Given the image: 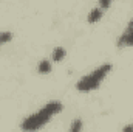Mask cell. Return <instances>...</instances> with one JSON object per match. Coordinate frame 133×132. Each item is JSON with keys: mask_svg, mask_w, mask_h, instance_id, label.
Segmentation results:
<instances>
[{"mask_svg": "<svg viewBox=\"0 0 133 132\" xmlns=\"http://www.w3.org/2000/svg\"><path fill=\"white\" fill-rule=\"evenodd\" d=\"M61 110H62V103H59V101H51V103L45 104L39 112H36L33 115H30L28 118H25V120L22 121L20 128H22V131H37V129H40L42 126H45V124L50 121V118H51L53 115L59 113Z\"/></svg>", "mask_w": 133, "mask_h": 132, "instance_id": "6da1fadb", "label": "cell"}, {"mask_svg": "<svg viewBox=\"0 0 133 132\" xmlns=\"http://www.w3.org/2000/svg\"><path fill=\"white\" fill-rule=\"evenodd\" d=\"M111 64H104V65L98 67L95 71L85 75L84 78L79 79V82L76 84V89L79 92H91L95 89H98L101 86V82L104 81V78L111 71Z\"/></svg>", "mask_w": 133, "mask_h": 132, "instance_id": "7a4b0ae2", "label": "cell"}, {"mask_svg": "<svg viewBox=\"0 0 133 132\" xmlns=\"http://www.w3.org/2000/svg\"><path fill=\"white\" fill-rule=\"evenodd\" d=\"M118 47H133V19L118 39Z\"/></svg>", "mask_w": 133, "mask_h": 132, "instance_id": "3957f363", "label": "cell"}, {"mask_svg": "<svg viewBox=\"0 0 133 132\" xmlns=\"http://www.w3.org/2000/svg\"><path fill=\"white\" fill-rule=\"evenodd\" d=\"M102 14H104V9H101V8H95V9H91L90 14H88V22H90V23H96L98 20H101Z\"/></svg>", "mask_w": 133, "mask_h": 132, "instance_id": "277c9868", "label": "cell"}, {"mask_svg": "<svg viewBox=\"0 0 133 132\" xmlns=\"http://www.w3.org/2000/svg\"><path fill=\"white\" fill-rule=\"evenodd\" d=\"M37 71L39 73H50L51 71V62H48V61H40L39 62V65H37Z\"/></svg>", "mask_w": 133, "mask_h": 132, "instance_id": "5b68a950", "label": "cell"}, {"mask_svg": "<svg viewBox=\"0 0 133 132\" xmlns=\"http://www.w3.org/2000/svg\"><path fill=\"white\" fill-rule=\"evenodd\" d=\"M64 58H65V50H64L62 47L54 48V51H53V59H54L56 62H59V61H62Z\"/></svg>", "mask_w": 133, "mask_h": 132, "instance_id": "8992f818", "label": "cell"}, {"mask_svg": "<svg viewBox=\"0 0 133 132\" xmlns=\"http://www.w3.org/2000/svg\"><path fill=\"white\" fill-rule=\"evenodd\" d=\"M11 39H12V34L9 33V31H3V33H0V45L8 44Z\"/></svg>", "mask_w": 133, "mask_h": 132, "instance_id": "52a82bcc", "label": "cell"}, {"mask_svg": "<svg viewBox=\"0 0 133 132\" xmlns=\"http://www.w3.org/2000/svg\"><path fill=\"white\" fill-rule=\"evenodd\" d=\"M82 129V121L81 120H74L73 121V124L70 126V132H77Z\"/></svg>", "mask_w": 133, "mask_h": 132, "instance_id": "ba28073f", "label": "cell"}, {"mask_svg": "<svg viewBox=\"0 0 133 132\" xmlns=\"http://www.w3.org/2000/svg\"><path fill=\"white\" fill-rule=\"evenodd\" d=\"M110 3H111V0H99V8L105 11V9L110 6Z\"/></svg>", "mask_w": 133, "mask_h": 132, "instance_id": "9c48e42d", "label": "cell"}, {"mask_svg": "<svg viewBox=\"0 0 133 132\" xmlns=\"http://www.w3.org/2000/svg\"><path fill=\"white\" fill-rule=\"evenodd\" d=\"M122 131H124V132L133 131V124H127V126H124V128H122Z\"/></svg>", "mask_w": 133, "mask_h": 132, "instance_id": "30bf717a", "label": "cell"}]
</instances>
